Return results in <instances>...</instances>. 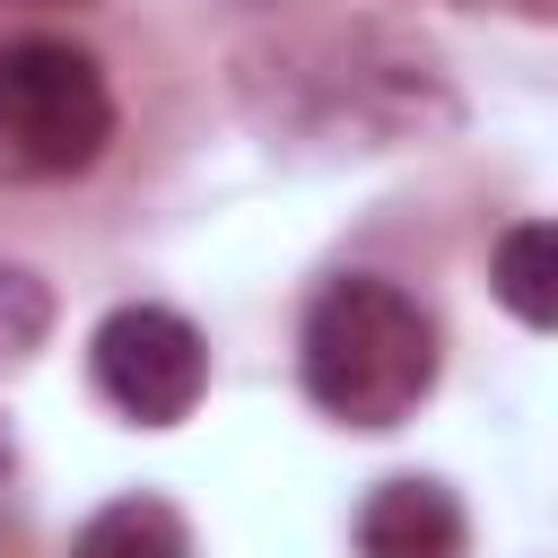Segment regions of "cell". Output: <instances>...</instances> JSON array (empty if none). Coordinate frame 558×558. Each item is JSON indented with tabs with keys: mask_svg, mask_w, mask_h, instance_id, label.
<instances>
[{
	"mask_svg": "<svg viewBox=\"0 0 558 558\" xmlns=\"http://www.w3.org/2000/svg\"><path fill=\"white\" fill-rule=\"evenodd\" d=\"M113 140V87L96 52L61 35H17L0 44V174H78Z\"/></svg>",
	"mask_w": 558,
	"mask_h": 558,
	"instance_id": "obj_2",
	"label": "cell"
},
{
	"mask_svg": "<svg viewBox=\"0 0 558 558\" xmlns=\"http://www.w3.org/2000/svg\"><path fill=\"white\" fill-rule=\"evenodd\" d=\"M78 558H192V532L166 497H113L78 523Z\"/></svg>",
	"mask_w": 558,
	"mask_h": 558,
	"instance_id": "obj_5",
	"label": "cell"
},
{
	"mask_svg": "<svg viewBox=\"0 0 558 558\" xmlns=\"http://www.w3.org/2000/svg\"><path fill=\"white\" fill-rule=\"evenodd\" d=\"M523 9H541V0H523Z\"/></svg>",
	"mask_w": 558,
	"mask_h": 558,
	"instance_id": "obj_9",
	"label": "cell"
},
{
	"mask_svg": "<svg viewBox=\"0 0 558 558\" xmlns=\"http://www.w3.org/2000/svg\"><path fill=\"white\" fill-rule=\"evenodd\" d=\"M488 279H497V296L514 305V323L549 331V314H558V235H549V218H523V227H506V235H497V262H488Z\"/></svg>",
	"mask_w": 558,
	"mask_h": 558,
	"instance_id": "obj_6",
	"label": "cell"
},
{
	"mask_svg": "<svg viewBox=\"0 0 558 558\" xmlns=\"http://www.w3.org/2000/svg\"><path fill=\"white\" fill-rule=\"evenodd\" d=\"M296 366L314 410H331L340 427H401L436 384V323L410 288L349 270L305 305Z\"/></svg>",
	"mask_w": 558,
	"mask_h": 558,
	"instance_id": "obj_1",
	"label": "cell"
},
{
	"mask_svg": "<svg viewBox=\"0 0 558 558\" xmlns=\"http://www.w3.org/2000/svg\"><path fill=\"white\" fill-rule=\"evenodd\" d=\"M96 384L122 418L174 427V418H192V401L209 384V349L174 305H113L96 323Z\"/></svg>",
	"mask_w": 558,
	"mask_h": 558,
	"instance_id": "obj_3",
	"label": "cell"
},
{
	"mask_svg": "<svg viewBox=\"0 0 558 558\" xmlns=\"http://www.w3.org/2000/svg\"><path fill=\"white\" fill-rule=\"evenodd\" d=\"M462 549H471V523H462L445 480L410 471L357 506V558H462Z\"/></svg>",
	"mask_w": 558,
	"mask_h": 558,
	"instance_id": "obj_4",
	"label": "cell"
},
{
	"mask_svg": "<svg viewBox=\"0 0 558 558\" xmlns=\"http://www.w3.org/2000/svg\"><path fill=\"white\" fill-rule=\"evenodd\" d=\"M35 331H44V288L26 270H0V357H26Z\"/></svg>",
	"mask_w": 558,
	"mask_h": 558,
	"instance_id": "obj_7",
	"label": "cell"
},
{
	"mask_svg": "<svg viewBox=\"0 0 558 558\" xmlns=\"http://www.w3.org/2000/svg\"><path fill=\"white\" fill-rule=\"evenodd\" d=\"M70 9H87V0H70Z\"/></svg>",
	"mask_w": 558,
	"mask_h": 558,
	"instance_id": "obj_8",
	"label": "cell"
}]
</instances>
